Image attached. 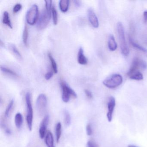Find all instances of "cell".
<instances>
[{
    "instance_id": "obj_1",
    "label": "cell",
    "mask_w": 147,
    "mask_h": 147,
    "mask_svg": "<svg viewBox=\"0 0 147 147\" xmlns=\"http://www.w3.org/2000/svg\"><path fill=\"white\" fill-rule=\"evenodd\" d=\"M117 30L120 43L121 53L123 55L127 56L129 55V50L125 41L123 26L121 22H118L117 24Z\"/></svg>"
},
{
    "instance_id": "obj_2",
    "label": "cell",
    "mask_w": 147,
    "mask_h": 147,
    "mask_svg": "<svg viewBox=\"0 0 147 147\" xmlns=\"http://www.w3.org/2000/svg\"><path fill=\"white\" fill-rule=\"evenodd\" d=\"M26 120L27 126L30 131H31L32 128L33 123V111L32 104L30 93L28 92L26 94Z\"/></svg>"
},
{
    "instance_id": "obj_3",
    "label": "cell",
    "mask_w": 147,
    "mask_h": 147,
    "mask_svg": "<svg viewBox=\"0 0 147 147\" xmlns=\"http://www.w3.org/2000/svg\"><path fill=\"white\" fill-rule=\"evenodd\" d=\"M123 77L120 75L115 74L109 76L104 80L103 84L104 86L109 88H115L122 84Z\"/></svg>"
},
{
    "instance_id": "obj_4",
    "label": "cell",
    "mask_w": 147,
    "mask_h": 147,
    "mask_svg": "<svg viewBox=\"0 0 147 147\" xmlns=\"http://www.w3.org/2000/svg\"><path fill=\"white\" fill-rule=\"evenodd\" d=\"M60 85L62 90V99L63 102L67 103L69 101L71 97L75 98H77V95L76 93L65 82L62 81L60 82Z\"/></svg>"
},
{
    "instance_id": "obj_5",
    "label": "cell",
    "mask_w": 147,
    "mask_h": 147,
    "mask_svg": "<svg viewBox=\"0 0 147 147\" xmlns=\"http://www.w3.org/2000/svg\"><path fill=\"white\" fill-rule=\"evenodd\" d=\"M51 11H47L46 9L41 13L37 23V27L39 30H43L47 27L51 18Z\"/></svg>"
},
{
    "instance_id": "obj_6",
    "label": "cell",
    "mask_w": 147,
    "mask_h": 147,
    "mask_svg": "<svg viewBox=\"0 0 147 147\" xmlns=\"http://www.w3.org/2000/svg\"><path fill=\"white\" fill-rule=\"evenodd\" d=\"M38 9L36 5H33L29 9L26 15L27 23L33 25L36 22L38 17Z\"/></svg>"
},
{
    "instance_id": "obj_7",
    "label": "cell",
    "mask_w": 147,
    "mask_h": 147,
    "mask_svg": "<svg viewBox=\"0 0 147 147\" xmlns=\"http://www.w3.org/2000/svg\"><path fill=\"white\" fill-rule=\"evenodd\" d=\"M48 104V99L45 94H41L37 99L36 106L38 111L40 113L42 114L44 112Z\"/></svg>"
},
{
    "instance_id": "obj_8",
    "label": "cell",
    "mask_w": 147,
    "mask_h": 147,
    "mask_svg": "<svg viewBox=\"0 0 147 147\" xmlns=\"http://www.w3.org/2000/svg\"><path fill=\"white\" fill-rule=\"evenodd\" d=\"M49 122V116L48 115H45L43 119L42 120L39 127V136L41 139H43L45 137Z\"/></svg>"
},
{
    "instance_id": "obj_9",
    "label": "cell",
    "mask_w": 147,
    "mask_h": 147,
    "mask_svg": "<svg viewBox=\"0 0 147 147\" xmlns=\"http://www.w3.org/2000/svg\"><path fill=\"white\" fill-rule=\"evenodd\" d=\"M116 105V101L114 97H111L107 103V120L111 122L112 120L113 114Z\"/></svg>"
},
{
    "instance_id": "obj_10",
    "label": "cell",
    "mask_w": 147,
    "mask_h": 147,
    "mask_svg": "<svg viewBox=\"0 0 147 147\" xmlns=\"http://www.w3.org/2000/svg\"><path fill=\"white\" fill-rule=\"evenodd\" d=\"M88 16L91 25L94 28H98L99 26L98 20L92 8H90L88 9Z\"/></svg>"
},
{
    "instance_id": "obj_11",
    "label": "cell",
    "mask_w": 147,
    "mask_h": 147,
    "mask_svg": "<svg viewBox=\"0 0 147 147\" xmlns=\"http://www.w3.org/2000/svg\"><path fill=\"white\" fill-rule=\"evenodd\" d=\"M140 61L141 59H139L138 57H136L133 59L131 66L129 71L127 73V75L129 77L131 75L138 71V69L139 67H140Z\"/></svg>"
},
{
    "instance_id": "obj_12",
    "label": "cell",
    "mask_w": 147,
    "mask_h": 147,
    "mask_svg": "<svg viewBox=\"0 0 147 147\" xmlns=\"http://www.w3.org/2000/svg\"><path fill=\"white\" fill-rule=\"evenodd\" d=\"M45 142L48 147H55L54 145V137L51 131H48L45 137Z\"/></svg>"
},
{
    "instance_id": "obj_13",
    "label": "cell",
    "mask_w": 147,
    "mask_h": 147,
    "mask_svg": "<svg viewBox=\"0 0 147 147\" xmlns=\"http://www.w3.org/2000/svg\"><path fill=\"white\" fill-rule=\"evenodd\" d=\"M78 62L81 65H86L87 63L88 59L84 54V51L82 48H80L78 54Z\"/></svg>"
},
{
    "instance_id": "obj_14",
    "label": "cell",
    "mask_w": 147,
    "mask_h": 147,
    "mask_svg": "<svg viewBox=\"0 0 147 147\" xmlns=\"http://www.w3.org/2000/svg\"><path fill=\"white\" fill-rule=\"evenodd\" d=\"M108 48L111 51H113L116 50L117 48V42L115 41L114 37L113 35H110L108 39Z\"/></svg>"
},
{
    "instance_id": "obj_15",
    "label": "cell",
    "mask_w": 147,
    "mask_h": 147,
    "mask_svg": "<svg viewBox=\"0 0 147 147\" xmlns=\"http://www.w3.org/2000/svg\"><path fill=\"white\" fill-rule=\"evenodd\" d=\"M14 122L17 128L20 129L23 123V116L20 113H18L15 115Z\"/></svg>"
},
{
    "instance_id": "obj_16",
    "label": "cell",
    "mask_w": 147,
    "mask_h": 147,
    "mask_svg": "<svg viewBox=\"0 0 147 147\" xmlns=\"http://www.w3.org/2000/svg\"><path fill=\"white\" fill-rule=\"evenodd\" d=\"M69 1V0H61L59 1V7L63 12H66L68 10Z\"/></svg>"
},
{
    "instance_id": "obj_17",
    "label": "cell",
    "mask_w": 147,
    "mask_h": 147,
    "mask_svg": "<svg viewBox=\"0 0 147 147\" xmlns=\"http://www.w3.org/2000/svg\"><path fill=\"white\" fill-rule=\"evenodd\" d=\"M2 22H3V24L9 26L10 28H11V29L12 28V25L11 22L10 17H9V14L8 12H4V13H3Z\"/></svg>"
},
{
    "instance_id": "obj_18",
    "label": "cell",
    "mask_w": 147,
    "mask_h": 147,
    "mask_svg": "<svg viewBox=\"0 0 147 147\" xmlns=\"http://www.w3.org/2000/svg\"><path fill=\"white\" fill-rule=\"evenodd\" d=\"M62 132L61 124L60 122H58L57 123L55 127L56 138L57 142L58 143L61 138Z\"/></svg>"
},
{
    "instance_id": "obj_19",
    "label": "cell",
    "mask_w": 147,
    "mask_h": 147,
    "mask_svg": "<svg viewBox=\"0 0 147 147\" xmlns=\"http://www.w3.org/2000/svg\"><path fill=\"white\" fill-rule=\"evenodd\" d=\"M129 41L130 43L134 48H136V49H137L139 50V51H142L144 53H147V50L143 47L142 46L138 44L137 43L135 42L132 39V38L131 37H129Z\"/></svg>"
},
{
    "instance_id": "obj_20",
    "label": "cell",
    "mask_w": 147,
    "mask_h": 147,
    "mask_svg": "<svg viewBox=\"0 0 147 147\" xmlns=\"http://www.w3.org/2000/svg\"><path fill=\"white\" fill-rule=\"evenodd\" d=\"M9 49L14 54V55H15L18 59H20V60L22 59V56H21L20 52H19L18 50V49L17 47H16V46H15L14 45H9Z\"/></svg>"
},
{
    "instance_id": "obj_21",
    "label": "cell",
    "mask_w": 147,
    "mask_h": 147,
    "mask_svg": "<svg viewBox=\"0 0 147 147\" xmlns=\"http://www.w3.org/2000/svg\"><path fill=\"white\" fill-rule=\"evenodd\" d=\"M48 57H49L50 61L53 71L55 74H57V72H58V69H57V64L56 63L55 61L53 58L51 53H49L48 54Z\"/></svg>"
},
{
    "instance_id": "obj_22",
    "label": "cell",
    "mask_w": 147,
    "mask_h": 147,
    "mask_svg": "<svg viewBox=\"0 0 147 147\" xmlns=\"http://www.w3.org/2000/svg\"><path fill=\"white\" fill-rule=\"evenodd\" d=\"M29 37V31H28V26L26 24L24 29V32L23 35V40L24 44L25 45H27L28 44V39Z\"/></svg>"
},
{
    "instance_id": "obj_23",
    "label": "cell",
    "mask_w": 147,
    "mask_h": 147,
    "mask_svg": "<svg viewBox=\"0 0 147 147\" xmlns=\"http://www.w3.org/2000/svg\"><path fill=\"white\" fill-rule=\"evenodd\" d=\"M129 78L131 80H135L140 81L143 80V75L142 74L139 72V71H137L136 73H134L133 74L131 75L130 76H129Z\"/></svg>"
},
{
    "instance_id": "obj_24",
    "label": "cell",
    "mask_w": 147,
    "mask_h": 147,
    "mask_svg": "<svg viewBox=\"0 0 147 147\" xmlns=\"http://www.w3.org/2000/svg\"><path fill=\"white\" fill-rule=\"evenodd\" d=\"M64 122L67 126H69L71 123V117L70 114L67 110H65L64 111Z\"/></svg>"
},
{
    "instance_id": "obj_25",
    "label": "cell",
    "mask_w": 147,
    "mask_h": 147,
    "mask_svg": "<svg viewBox=\"0 0 147 147\" xmlns=\"http://www.w3.org/2000/svg\"><path fill=\"white\" fill-rule=\"evenodd\" d=\"M13 105H14V100H13V99H12L9 102V104H8L6 109L5 111V116L6 117H9Z\"/></svg>"
},
{
    "instance_id": "obj_26",
    "label": "cell",
    "mask_w": 147,
    "mask_h": 147,
    "mask_svg": "<svg viewBox=\"0 0 147 147\" xmlns=\"http://www.w3.org/2000/svg\"><path fill=\"white\" fill-rule=\"evenodd\" d=\"M1 70L2 72H4V73H6V74H8L11 75L13 76H18V75L15 72L12 70L11 69H10L8 68L1 66Z\"/></svg>"
},
{
    "instance_id": "obj_27",
    "label": "cell",
    "mask_w": 147,
    "mask_h": 147,
    "mask_svg": "<svg viewBox=\"0 0 147 147\" xmlns=\"http://www.w3.org/2000/svg\"><path fill=\"white\" fill-rule=\"evenodd\" d=\"M52 17H53V23L54 25H56L57 24V13L56 9L55 8V7H52Z\"/></svg>"
},
{
    "instance_id": "obj_28",
    "label": "cell",
    "mask_w": 147,
    "mask_h": 147,
    "mask_svg": "<svg viewBox=\"0 0 147 147\" xmlns=\"http://www.w3.org/2000/svg\"><path fill=\"white\" fill-rule=\"evenodd\" d=\"M45 9L49 11H51L52 10V1H45Z\"/></svg>"
},
{
    "instance_id": "obj_29",
    "label": "cell",
    "mask_w": 147,
    "mask_h": 147,
    "mask_svg": "<svg viewBox=\"0 0 147 147\" xmlns=\"http://www.w3.org/2000/svg\"><path fill=\"white\" fill-rule=\"evenodd\" d=\"M22 6L20 4H17L13 8V12L14 13H17L19 11L22 9Z\"/></svg>"
},
{
    "instance_id": "obj_30",
    "label": "cell",
    "mask_w": 147,
    "mask_h": 147,
    "mask_svg": "<svg viewBox=\"0 0 147 147\" xmlns=\"http://www.w3.org/2000/svg\"><path fill=\"white\" fill-rule=\"evenodd\" d=\"M86 131L87 135L88 136H91L92 134V129L90 124H88L87 125Z\"/></svg>"
},
{
    "instance_id": "obj_31",
    "label": "cell",
    "mask_w": 147,
    "mask_h": 147,
    "mask_svg": "<svg viewBox=\"0 0 147 147\" xmlns=\"http://www.w3.org/2000/svg\"><path fill=\"white\" fill-rule=\"evenodd\" d=\"M53 75V73L52 71H50L49 72H48L46 74L45 76V79H46L47 80H49L51 77H52Z\"/></svg>"
},
{
    "instance_id": "obj_32",
    "label": "cell",
    "mask_w": 147,
    "mask_h": 147,
    "mask_svg": "<svg viewBox=\"0 0 147 147\" xmlns=\"http://www.w3.org/2000/svg\"><path fill=\"white\" fill-rule=\"evenodd\" d=\"M85 93L86 94V95L87 97L89 99H92L93 98V94L92 92L89 90L86 89L85 90Z\"/></svg>"
},
{
    "instance_id": "obj_33",
    "label": "cell",
    "mask_w": 147,
    "mask_h": 147,
    "mask_svg": "<svg viewBox=\"0 0 147 147\" xmlns=\"http://www.w3.org/2000/svg\"><path fill=\"white\" fill-rule=\"evenodd\" d=\"M140 67L142 68L143 69H146L147 68V63H146V62L141 60L140 61Z\"/></svg>"
},
{
    "instance_id": "obj_34",
    "label": "cell",
    "mask_w": 147,
    "mask_h": 147,
    "mask_svg": "<svg viewBox=\"0 0 147 147\" xmlns=\"http://www.w3.org/2000/svg\"><path fill=\"white\" fill-rule=\"evenodd\" d=\"M87 147H96L95 144L92 141H89L87 142Z\"/></svg>"
},
{
    "instance_id": "obj_35",
    "label": "cell",
    "mask_w": 147,
    "mask_h": 147,
    "mask_svg": "<svg viewBox=\"0 0 147 147\" xmlns=\"http://www.w3.org/2000/svg\"><path fill=\"white\" fill-rule=\"evenodd\" d=\"M74 2L75 5L77 7L80 6L81 4V2L80 1H74Z\"/></svg>"
},
{
    "instance_id": "obj_36",
    "label": "cell",
    "mask_w": 147,
    "mask_h": 147,
    "mask_svg": "<svg viewBox=\"0 0 147 147\" xmlns=\"http://www.w3.org/2000/svg\"><path fill=\"white\" fill-rule=\"evenodd\" d=\"M5 131L6 133L7 134V135H11V130H10V129L9 128H7L6 127L5 129Z\"/></svg>"
},
{
    "instance_id": "obj_37",
    "label": "cell",
    "mask_w": 147,
    "mask_h": 147,
    "mask_svg": "<svg viewBox=\"0 0 147 147\" xmlns=\"http://www.w3.org/2000/svg\"><path fill=\"white\" fill-rule=\"evenodd\" d=\"M143 16L144 21L146 22L147 21V11H144L143 13Z\"/></svg>"
},
{
    "instance_id": "obj_38",
    "label": "cell",
    "mask_w": 147,
    "mask_h": 147,
    "mask_svg": "<svg viewBox=\"0 0 147 147\" xmlns=\"http://www.w3.org/2000/svg\"><path fill=\"white\" fill-rule=\"evenodd\" d=\"M128 147H137L136 146H134V145H129L128 146Z\"/></svg>"
}]
</instances>
